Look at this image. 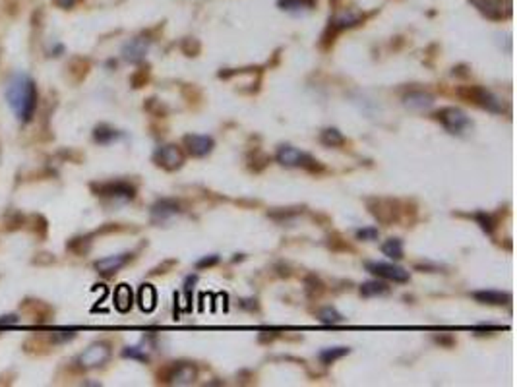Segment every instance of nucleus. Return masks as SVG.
<instances>
[{"label": "nucleus", "mask_w": 517, "mask_h": 387, "mask_svg": "<svg viewBox=\"0 0 517 387\" xmlns=\"http://www.w3.org/2000/svg\"><path fill=\"white\" fill-rule=\"evenodd\" d=\"M6 101L10 105L14 117L28 124L37 109V90L30 76L26 74H14L6 86Z\"/></svg>", "instance_id": "obj_1"}, {"label": "nucleus", "mask_w": 517, "mask_h": 387, "mask_svg": "<svg viewBox=\"0 0 517 387\" xmlns=\"http://www.w3.org/2000/svg\"><path fill=\"white\" fill-rule=\"evenodd\" d=\"M459 95L463 99H467L469 103L477 105L480 109L488 110V112H494V115H502L506 107L502 99L494 95L492 91L487 90V88H480V86H467V88H461L459 90Z\"/></svg>", "instance_id": "obj_2"}, {"label": "nucleus", "mask_w": 517, "mask_h": 387, "mask_svg": "<svg viewBox=\"0 0 517 387\" xmlns=\"http://www.w3.org/2000/svg\"><path fill=\"white\" fill-rule=\"evenodd\" d=\"M436 120L448 130L449 134L456 136H463L469 130L473 128V122L467 117V112L459 107H444L436 112Z\"/></svg>", "instance_id": "obj_3"}, {"label": "nucleus", "mask_w": 517, "mask_h": 387, "mask_svg": "<svg viewBox=\"0 0 517 387\" xmlns=\"http://www.w3.org/2000/svg\"><path fill=\"white\" fill-rule=\"evenodd\" d=\"M275 159L279 165L287 167V169H295V167H302L306 170H320L322 167L318 165V161L314 159L312 155L300 151V149L293 148V146H279Z\"/></svg>", "instance_id": "obj_4"}, {"label": "nucleus", "mask_w": 517, "mask_h": 387, "mask_svg": "<svg viewBox=\"0 0 517 387\" xmlns=\"http://www.w3.org/2000/svg\"><path fill=\"white\" fill-rule=\"evenodd\" d=\"M198 377V370L190 362H173L159 374V381L167 386H192Z\"/></svg>", "instance_id": "obj_5"}, {"label": "nucleus", "mask_w": 517, "mask_h": 387, "mask_svg": "<svg viewBox=\"0 0 517 387\" xmlns=\"http://www.w3.org/2000/svg\"><path fill=\"white\" fill-rule=\"evenodd\" d=\"M91 190L99 198L117 199V201H130L136 198V188L124 182V180H113V182H101V184H91Z\"/></svg>", "instance_id": "obj_6"}, {"label": "nucleus", "mask_w": 517, "mask_h": 387, "mask_svg": "<svg viewBox=\"0 0 517 387\" xmlns=\"http://www.w3.org/2000/svg\"><path fill=\"white\" fill-rule=\"evenodd\" d=\"M110 358V345L105 341H97L91 343L90 347L76 358V364L81 370H93V368H101Z\"/></svg>", "instance_id": "obj_7"}, {"label": "nucleus", "mask_w": 517, "mask_h": 387, "mask_svg": "<svg viewBox=\"0 0 517 387\" xmlns=\"http://www.w3.org/2000/svg\"><path fill=\"white\" fill-rule=\"evenodd\" d=\"M368 273L376 275L382 281H393V283H407L411 275L407 269L399 268L396 264H388V261H367L364 264Z\"/></svg>", "instance_id": "obj_8"}, {"label": "nucleus", "mask_w": 517, "mask_h": 387, "mask_svg": "<svg viewBox=\"0 0 517 387\" xmlns=\"http://www.w3.org/2000/svg\"><path fill=\"white\" fill-rule=\"evenodd\" d=\"M471 4L490 20H506L511 14V0H471Z\"/></svg>", "instance_id": "obj_9"}, {"label": "nucleus", "mask_w": 517, "mask_h": 387, "mask_svg": "<svg viewBox=\"0 0 517 387\" xmlns=\"http://www.w3.org/2000/svg\"><path fill=\"white\" fill-rule=\"evenodd\" d=\"M132 258H134L132 252H120V254H113V256H107V258L97 259V261L93 264V268H95V271H97L99 275H103V277H113V275H117L124 266H128L130 261H132Z\"/></svg>", "instance_id": "obj_10"}, {"label": "nucleus", "mask_w": 517, "mask_h": 387, "mask_svg": "<svg viewBox=\"0 0 517 387\" xmlns=\"http://www.w3.org/2000/svg\"><path fill=\"white\" fill-rule=\"evenodd\" d=\"M153 159L155 163L163 167V169L167 170H175L182 167V163H184V153H182V149L177 148L175 143H169V146H161L157 151H155V155H153Z\"/></svg>", "instance_id": "obj_11"}, {"label": "nucleus", "mask_w": 517, "mask_h": 387, "mask_svg": "<svg viewBox=\"0 0 517 387\" xmlns=\"http://www.w3.org/2000/svg\"><path fill=\"white\" fill-rule=\"evenodd\" d=\"M184 148L188 151L192 157H206L209 155L213 148H215V141L209 136H198V134H188L184 136Z\"/></svg>", "instance_id": "obj_12"}, {"label": "nucleus", "mask_w": 517, "mask_h": 387, "mask_svg": "<svg viewBox=\"0 0 517 387\" xmlns=\"http://www.w3.org/2000/svg\"><path fill=\"white\" fill-rule=\"evenodd\" d=\"M180 211H182V209H180L179 201H175V199L169 198L157 199V201L151 206V221H153V223H167L170 217L179 215Z\"/></svg>", "instance_id": "obj_13"}, {"label": "nucleus", "mask_w": 517, "mask_h": 387, "mask_svg": "<svg viewBox=\"0 0 517 387\" xmlns=\"http://www.w3.org/2000/svg\"><path fill=\"white\" fill-rule=\"evenodd\" d=\"M368 209L374 217L378 219L380 223H391L393 219L398 217V209H396V204L389 201V199H370L368 201Z\"/></svg>", "instance_id": "obj_14"}, {"label": "nucleus", "mask_w": 517, "mask_h": 387, "mask_svg": "<svg viewBox=\"0 0 517 387\" xmlns=\"http://www.w3.org/2000/svg\"><path fill=\"white\" fill-rule=\"evenodd\" d=\"M148 50H150V41L144 39V37H134V39H130L124 45L122 57H124V60L132 62V64H138V62L146 59Z\"/></svg>", "instance_id": "obj_15"}, {"label": "nucleus", "mask_w": 517, "mask_h": 387, "mask_svg": "<svg viewBox=\"0 0 517 387\" xmlns=\"http://www.w3.org/2000/svg\"><path fill=\"white\" fill-rule=\"evenodd\" d=\"M473 298L480 302V304H488V306H507L511 302V295L509 292H502V290H477L473 292Z\"/></svg>", "instance_id": "obj_16"}, {"label": "nucleus", "mask_w": 517, "mask_h": 387, "mask_svg": "<svg viewBox=\"0 0 517 387\" xmlns=\"http://www.w3.org/2000/svg\"><path fill=\"white\" fill-rule=\"evenodd\" d=\"M403 105L411 110L422 112V110L430 109L434 105V95H430L427 91H411L403 97Z\"/></svg>", "instance_id": "obj_17"}, {"label": "nucleus", "mask_w": 517, "mask_h": 387, "mask_svg": "<svg viewBox=\"0 0 517 387\" xmlns=\"http://www.w3.org/2000/svg\"><path fill=\"white\" fill-rule=\"evenodd\" d=\"M360 21H362V16L357 14V12H343V14H339V16H335L333 20L329 21V28L335 31H341L347 30V28H355Z\"/></svg>", "instance_id": "obj_18"}, {"label": "nucleus", "mask_w": 517, "mask_h": 387, "mask_svg": "<svg viewBox=\"0 0 517 387\" xmlns=\"http://www.w3.org/2000/svg\"><path fill=\"white\" fill-rule=\"evenodd\" d=\"M389 292V285L384 283V281H368V283H362L360 285V295L364 298H372V297H384Z\"/></svg>", "instance_id": "obj_19"}, {"label": "nucleus", "mask_w": 517, "mask_h": 387, "mask_svg": "<svg viewBox=\"0 0 517 387\" xmlns=\"http://www.w3.org/2000/svg\"><path fill=\"white\" fill-rule=\"evenodd\" d=\"M122 134H120L119 130L110 128L109 124H99L97 128L93 130V139L101 143V146H107V143H113V141H117Z\"/></svg>", "instance_id": "obj_20"}, {"label": "nucleus", "mask_w": 517, "mask_h": 387, "mask_svg": "<svg viewBox=\"0 0 517 387\" xmlns=\"http://www.w3.org/2000/svg\"><path fill=\"white\" fill-rule=\"evenodd\" d=\"M349 353H351V348L349 347H328V348H324V350H320V362L322 364H333L335 360H339V358H343V357H347Z\"/></svg>", "instance_id": "obj_21"}, {"label": "nucleus", "mask_w": 517, "mask_h": 387, "mask_svg": "<svg viewBox=\"0 0 517 387\" xmlns=\"http://www.w3.org/2000/svg\"><path fill=\"white\" fill-rule=\"evenodd\" d=\"M318 0H279V8L287 12L312 10Z\"/></svg>", "instance_id": "obj_22"}, {"label": "nucleus", "mask_w": 517, "mask_h": 387, "mask_svg": "<svg viewBox=\"0 0 517 387\" xmlns=\"http://www.w3.org/2000/svg\"><path fill=\"white\" fill-rule=\"evenodd\" d=\"M320 141L328 148H341L345 143V136L338 128H326L320 136Z\"/></svg>", "instance_id": "obj_23"}, {"label": "nucleus", "mask_w": 517, "mask_h": 387, "mask_svg": "<svg viewBox=\"0 0 517 387\" xmlns=\"http://www.w3.org/2000/svg\"><path fill=\"white\" fill-rule=\"evenodd\" d=\"M318 319L322 324H326V326H339V324H343L345 318H343V314H339L335 308L326 306L318 310Z\"/></svg>", "instance_id": "obj_24"}, {"label": "nucleus", "mask_w": 517, "mask_h": 387, "mask_svg": "<svg viewBox=\"0 0 517 387\" xmlns=\"http://www.w3.org/2000/svg\"><path fill=\"white\" fill-rule=\"evenodd\" d=\"M115 306L119 308L120 312H128L132 306V290L126 285H120L115 292Z\"/></svg>", "instance_id": "obj_25"}, {"label": "nucleus", "mask_w": 517, "mask_h": 387, "mask_svg": "<svg viewBox=\"0 0 517 387\" xmlns=\"http://www.w3.org/2000/svg\"><path fill=\"white\" fill-rule=\"evenodd\" d=\"M382 252H384V256L391 259H401L403 258V244L399 239H389L382 244Z\"/></svg>", "instance_id": "obj_26"}, {"label": "nucleus", "mask_w": 517, "mask_h": 387, "mask_svg": "<svg viewBox=\"0 0 517 387\" xmlns=\"http://www.w3.org/2000/svg\"><path fill=\"white\" fill-rule=\"evenodd\" d=\"M475 219H477V223L480 225V228H482L485 232H494V228H496V219L492 217L490 213H475Z\"/></svg>", "instance_id": "obj_27"}, {"label": "nucleus", "mask_w": 517, "mask_h": 387, "mask_svg": "<svg viewBox=\"0 0 517 387\" xmlns=\"http://www.w3.org/2000/svg\"><path fill=\"white\" fill-rule=\"evenodd\" d=\"M139 297H142V308L144 310H151V308L155 306V290L150 285H144Z\"/></svg>", "instance_id": "obj_28"}, {"label": "nucleus", "mask_w": 517, "mask_h": 387, "mask_svg": "<svg viewBox=\"0 0 517 387\" xmlns=\"http://www.w3.org/2000/svg\"><path fill=\"white\" fill-rule=\"evenodd\" d=\"M122 357L124 358H132V360H139V362H148L150 357L144 348L139 347H126L122 348Z\"/></svg>", "instance_id": "obj_29"}, {"label": "nucleus", "mask_w": 517, "mask_h": 387, "mask_svg": "<svg viewBox=\"0 0 517 387\" xmlns=\"http://www.w3.org/2000/svg\"><path fill=\"white\" fill-rule=\"evenodd\" d=\"M324 290V285H322V281L318 277H309L306 279V292H309L310 297H318L320 292Z\"/></svg>", "instance_id": "obj_30"}, {"label": "nucleus", "mask_w": 517, "mask_h": 387, "mask_svg": "<svg viewBox=\"0 0 517 387\" xmlns=\"http://www.w3.org/2000/svg\"><path fill=\"white\" fill-rule=\"evenodd\" d=\"M357 239L358 240H378V228L376 227H367L357 230Z\"/></svg>", "instance_id": "obj_31"}, {"label": "nucleus", "mask_w": 517, "mask_h": 387, "mask_svg": "<svg viewBox=\"0 0 517 387\" xmlns=\"http://www.w3.org/2000/svg\"><path fill=\"white\" fill-rule=\"evenodd\" d=\"M148 68H139L134 76H132V86L134 88H142V86H146V81H148Z\"/></svg>", "instance_id": "obj_32"}, {"label": "nucleus", "mask_w": 517, "mask_h": 387, "mask_svg": "<svg viewBox=\"0 0 517 387\" xmlns=\"http://www.w3.org/2000/svg\"><path fill=\"white\" fill-rule=\"evenodd\" d=\"M20 324V316L18 314H6L0 318V328H8V326H18Z\"/></svg>", "instance_id": "obj_33"}, {"label": "nucleus", "mask_w": 517, "mask_h": 387, "mask_svg": "<svg viewBox=\"0 0 517 387\" xmlns=\"http://www.w3.org/2000/svg\"><path fill=\"white\" fill-rule=\"evenodd\" d=\"M74 331H57V333H52V341L55 343H64V341H70V339H74Z\"/></svg>", "instance_id": "obj_34"}, {"label": "nucleus", "mask_w": 517, "mask_h": 387, "mask_svg": "<svg viewBox=\"0 0 517 387\" xmlns=\"http://www.w3.org/2000/svg\"><path fill=\"white\" fill-rule=\"evenodd\" d=\"M217 261H219V256H217V254H213V256H209V258L199 259L198 264H196V268H198V269L209 268V266H215Z\"/></svg>", "instance_id": "obj_35"}, {"label": "nucleus", "mask_w": 517, "mask_h": 387, "mask_svg": "<svg viewBox=\"0 0 517 387\" xmlns=\"http://www.w3.org/2000/svg\"><path fill=\"white\" fill-rule=\"evenodd\" d=\"M57 2H59L62 8H72L76 4V0H57Z\"/></svg>", "instance_id": "obj_36"}]
</instances>
